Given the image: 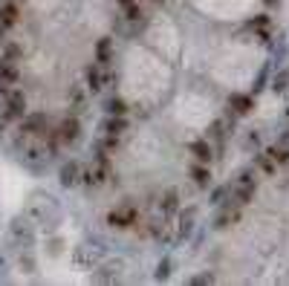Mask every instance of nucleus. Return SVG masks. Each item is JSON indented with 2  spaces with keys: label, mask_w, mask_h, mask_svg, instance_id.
<instances>
[{
  "label": "nucleus",
  "mask_w": 289,
  "mask_h": 286,
  "mask_svg": "<svg viewBox=\"0 0 289 286\" xmlns=\"http://www.w3.org/2000/svg\"><path fill=\"white\" fill-rule=\"evenodd\" d=\"M20 52H23V49H20L17 43H9V41H3V46H0V55H3L6 61H17Z\"/></svg>",
  "instance_id": "f3484780"
},
{
  "label": "nucleus",
  "mask_w": 289,
  "mask_h": 286,
  "mask_svg": "<svg viewBox=\"0 0 289 286\" xmlns=\"http://www.w3.org/2000/svg\"><path fill=\"white\" fill-rule=\"evenodd\" d=\"M287 87H289V69H281L275 75V81H272V90H275V93H284Z\"/></svg>",
  "instance_id": "aec40b11"
},
{
  "label": "nucleus",
  "mask_w": 289,
  "mask_h": 286,
  "mask_svg": "<svg viewBox=\"0 0 289 286\" xmlns=\"http://www.w3.org/2000/svg\"><path fill=\"white\" fill-rule=\"evenodd\" d=\"M46 130V116L43 113H29L20 122V136H41Z\"/></svg>",
  "instance_id": "39448f33"
},
{
  "label": "nucleus",
  "mask_w": 289,
  "mask_h": 286,
  "mask_svg": "<svg viewBox=\"0 0 289 286\" xmlns=\"http://www.w3.org/2000/svg\"><path fill=\"white\" fill-rule=\"evenodd\" d=\"M124 130H127L124 116H110V119L104 122V133H110V136H122Z\"/></svg>",
  "instance_id": "ddd939ff"
},
{
  "label": "nucleus",
  "mask_w": 289,
  "mask_h": 286,
  "mask_svg": "<svg viewBox=\"0 0 289 286\" xmlns=\"http://www.w3.org/2000/svg\"><path fill=\"white\" fill-rule=\"evenodd\" d=\"M232 197L237 205H246L255 200V174H252V171H243V174L237 177V185H234Z\"/></svg>",
  "instance_id": "7ed1b4c3"
},
{
  "label": "nucleus",
  "mask_w": 289,
  "mask_h": 286,
  "mask_svg": "<svg viewBox=\"0 0 289 286\" xmlns=\"http://www.w3.org/2000/svg\"><path fill=\"white\" fill-rule=\"evenodd\" d=\"M0 84L3 87H14L17 84V67H14V61H6L3 55H0Z\"/></svg>",
  "instance_id": "6e6552de"
},
{
  "label": "nucleus",
  "mask_w": 289,
  "mask_h": 286,
  "mask_svg": "<svg viewBox=\"0 0 289 286\" xmlns=\"http://www.w3.org/2000/svg\"><path fill=\"white\" fill-rule=\"evenodd\" d=\"M191 179L197 182V188H208V182H211V171H208L206 165H197V168H191Z\"/></svg>",
  "instance_id": "4468645a"
},
{
  "label": "nucleus",
  "mask_w": 289,
  "mask_h": 286,
  "mask_svg": "<svg viewBox=\"0 0 289 286\" xmlns=\"http://www.w3.org/2000/svg\"><path fill=\"white\" fill-rule=\"evenodd\" d=\"M55 136L61 145H72V142H78V136H81V122L72 116V119H64V122L58 124Z\"/></svg>",
  "instance_id": "20e7f679"
},
{
  "label": "nucleus",
  "mask_w": 289,
  "mask_h": 286,
  "mask_svg": "<svg viewBox=\"0 0 289 286\" xmlns=\"http://www.w3.org/2000/svg\"><path fill=\"white\" fill-rule=\"evenodd\" d=\"M249 29H255V32H266V29H269V14H258V17H252V20H249Z\"/></svg>",
  "instance_id": "5701e85b"
},
{
  "label": "nucleus",
  "mask_w": 289,
  "mask_h": 286,
  "mask_svg": "<svg viewBox=\"0 0 289 286\" xmlns=\"http://www.w3.org/2000/svg\"><path fill=\"white\" fill-rule=\"evenodd\" d=\"M266 153H269L278 165H287L289 162V148H278V145H275V148H269Z\"/></svg>",
  "instance_id": "412c9836"
},
{
  "label": "nucleus",
  "mask_w": 289,
  "mask_h": 286,
  "mask_svg": "<svg viewBox=\"0 0 289 286\" xmlns=\"http://www.w3.org/2000/svg\"><path fill=\"white\" fill-rule=\"evenodd\" d=\"M139 220V208L133 203H122L116 205L110 214H107V223H110L113 229H133Z\"/></svg>",
  "instance_id": "f03ea898"
},
{
  "label": "nucleus",
  "mask_w": 289,
  "mask_h": 286,
  "mask_svg": "<svg viewBox=\"0 0 289 286\" xmlns=\"http://www.w3.org/2000/svg\"><path fill=\"white\" fill-rule=\"evenodd\" d=\"M104 107H107V113H110V116H127V104H124L122 98H110Z\"/></svg>",
  "instance_id": "6ab92c4d"
},
{
  "label": "nucleus",
  "mask_w": 289,
  "mask_h": 286,
  "mask_svg": "<svg viewBox=\"0 0 289 286\" xmlns=\"http://www.w3.org/2000/svg\"><path fill=\"white\" fill-rule=\"evenodd\" d=\"M226 194H229V191H226V188H217V191H214V194H211V203H214V205H220L223 200H226Z\"/></svg>",
  "instance_id": "cd10ccee"
},
{
  "label": "nucleus",
  "mask_w": 289,
  "mask_h": 286,
  "mask_svg": "<svg viewBox=\"0 0 289 286\" xmlns=\"http://www.w3.org/2000/svg\"><path fill=\"white\" fill-rule=\"evenodd\" d=\"M17 17H20V9L14 3H3L0 6V26L3 29H12L17 23Z\"/></svg>",
  "instance_id": "1a4fd4ad"
},
{
  "label": "nucleus",
  "mask_w": 289,
  "mask_h": 286,
  "mask_svg": "<svg viewBox=\"0 0 289 286\" xmlns=\"http://www.w3.org/2000/svg\"><path fill=\"white\" fill-rule=\"evenodd\" d=\"M191 223H194V211H185V214L179 217V237L191 234Z\"/></svg>",
  "instance_id": "b1692460"
},
{
  "label": "nucleus",
  "mask_w": 289,
  "mask_h": 286,
  "mask_svg": "<svg viewBox=\"0 0 289 286\" xmlns=\"http://www.w3.org/2000/svg\"><path fill=\"white\" fill-rule=\"evenodd\" d=\"M23 116H26V95H23V90L9 87L6 95H3V122L23 119Z\"/></svg>",
  "instance_id": "f257e3e1"
},
{
  "label": "nucleus",
  "mask_w": 289,
  "mask_h": 286,
  "mask_svg": "<svg viewBox=\"0 0 289 286\" xmlns=\"http://www.w3.org/2000/svg\"><path fill=\"white\" fill-rule=\"evenodd\" d=\"M119 6H130V3H136V0H116Z\"/></svg>",
  "instance_id": "7c9ffc66"
},
{
  "label": "nucleus",
  "mask_w": 289,
  "mask_h": 286,
  "mask_svg": "<svg viewBox=\"0 0 289 286\" xmlns=\"http://www.w3.org/2000/svg\"><path fill=\"white\" fill-rule=\"evenodd\" d=\"M255 145H258V133H255V136H249V139H246V148H255Z\"/></svg>",
  "instance_id": "c756f323"
},
{
  "label": "nucleus",
  "mask_w": 289,
  "mask_h": 286,
  "mask_svg": "<svg viewBox=\"0 0 289 286\" xmlns=\"http://www.w3.org/2000/svg\"><path fill=\"white\" fill-rule=\"evenodd\" d=\"M69 101H72V107H75V110L84 107V93L78 90V87H72V90H69Z\"/></svg>",
  "instance_id": "393cba45"
},
{
  "label": "nucleus",
  "mask_w": 289,
  "mask_h": 286,
  "mask_svg": "<svg viewBox=\"0 0 289 286\" xmlns=\"http://www.w3.org/2000/svg\"><path fill=\"white\" fill-rule=\"evenodd\" d=\"M78 182H81V165L67 162L61 168V185H64V188H72V185H78Z\"/></svg>",
  "instance_id": "0eeeda50"
},
{
  "label": "nucleus",
  "mask_w": 289,
  "mask_h": 286,
  "mask_svg": "<svg viewBox=\"0 0 289 286\" xmlns=\"http://www.w3.org/2000/svg\"><path fill=\"white\" fill-rule=\"evenodd\" d=\"M258 168H261L263 174H269V177H272V174L278 171V162L269 156V153H261V156H258Z\"/></svg>",
  "instance_id": "a211bd4d"
},
{
  "label": "nucleus",
  "mask_w": 289,
  "mask_h": 286,
  "mask_svg": "<svg viewBox=\"0 0 289 286\" xmlns=\"http://www.w3.org/2000/svg\"><path fill=\"white\" fill-rule=\"evenodd\" d=\"M191 153L197 162H208L211 159V145H208V139H200V142H191Z\"/></svg>",
  "instance_id": "f8f14e48"
},
{
  "label": "nucleus",
  "mask_w": 289,
  "mask_h": 286,
  "mask_svg": "<svg viewBox=\"0 0 289 286\" xmlns=\"http://www.w3.org/2000/svg\"><path fill=\"white\" fill-rule=\"evenodd\" d=\"M177 208H179V194L174 188H168L165 194H162V200H159V211H162V214H174Z\"/></svg>",
  "instance_id": "9d476101"
},
{
  "label": "nucleus",
  "mask_w": 289,
  "mask_h": 286,
  "mask_svg": "<svg viewBox=\"0 0 289 286\" xmlns=\"http://www.w3.org/2000/svg\"><path fill=\"white\" fill-rule=\"evenodd\" d=\"M168 275H171V260H162V263L156 266V278H159V281H165Z\"/></svg>",
  "instance_id": "bb28decb"
},
{
  "label": "nucleus",
  "mask_w": 289,
  "mask_h": 286,
  "mask_svg": "<svg viewBox=\"0 0 289 286\" xmlns=\"http://www.w3.org/2000/svg\"><path fill=\"white\" fill-rule=\"evenodd\" d=\"M3 41H6V29L0 26V46H3Z\"/></svg>",
  "instance_id": "2f4dec72"
},
{
  "label": "nucleus",
  "mask_w": 289,
  "mask_h": 286,
  "mask_svg": "<svg viewBox=\"0 0 289 286\" xmlns=\"http://www.w3.org/2000/svg\"><path fill=\"white\" fill-rule=\"evenodd\" d=\"M104 87V75H101V64H93V67L87 69V90H93L98 93Z\"/></svg>",
  "instance_id": "9b49d317"
},
{
  "label": "nucleus",
  "mask_w": 289,
  "mask_h": 286,
  "mask_svg": "<svg viewBox=\"0 0 289 286\" xmlns=\"http://www.w3.org/2000/svg\"><path fill=\"white\" fill-rule=\"evenodd\" d=\"M266 3H269V6H275V3H278V0H266Z\"/></svg>",
  "instance_id": "473e14b6"
},
{
  "label": "nucleus",
  "mask_w": 289,
  "mask_h": 286,
  "mask_svg": "<svg viewBox=\"0 0 289 286\" xmlns=\"http://www.w3.org/2000/svg\"><path fill=\"white\" fill-rule=\"evenodd\" d=\"M208 139H211V142H223V139H226V124L214 122L211 127H208Z\"/></svg>",
  "instance_id": "4be33fe9"
},
{
  "label": "nucleus",
  "mask_w": 289,
  "mask_h": 286,
  "mask_svg": "<svg viewBox=\"0 0 289 286\" xmlns=\"http://www.w3.org/2000/svg\"><path fill=\"white\" fill-rule=\"evenodd\" d=\"M214 281V275H200V278H194L191 284H211Z\"/></svg>",
  "instance_id": "c85d7f7f"
},
{
  "label": "nucleus",
  "mask_w": 289,
  "mask_h": 286,
  "mask_svg": "<svg viewBox=\"0 0 289 286\" xmlns=\"http://www.w3.org/2000/svg\"><path fill=\"white\" fill-rule=\"evenodd\" d=\"M124 14H127V20H139V17H142V9H139L136 3H130V6H124Z\"/></svg>",
  "instance_id": "a878e982"
},
{
  "label": "nucleus",
  "mask_w": 289,
  "mask_h": 286,
  "mask_svg": "<svg viewBox=\"0 0 289 286\" xmlns=\"http://www.w3.org/2000/svg\"><path fill=\"white\" fill-rule=\"evenodd\" d=\"M96 52H98V64L107 67V64H110V55H113V41H110V38H101Z\"/></svg>",
  "instance_id": "2eb2a0df"
},
{
  "label": "nucleus",
  "mask_w": 289,
  "mask_h": 286,
  "mask_svg": "<svg viewBox=\"0 0 289 286\" xmlns=\"http://www.w3.org/2000/svg\"><path fill=\"white\" fill-rule=\"evenodd\" d=\"M237 220H240V211H237L234 205H229L220 217H217V229H229V226H232V223H237Z\"/></svg>",
  "instance_id": "dca6fc26"
},
{
  "label": "nucleus",
  "mask_w": 289,
  "mask_h": 286,
  "mask_svg": "<svg viewBox=\"0 0 289 286\" xmlns=\"http://www.w3.org/2000/svg\"><path fill=\"white\" fill-rule=\"evenodd\" d=\"M229 107H232L234 116H249V113L255 110V98H252V95H240V93H234L232 98H229Z\"/></svg>",
  "instance_id": "423d86ee"
}]
</instances>
